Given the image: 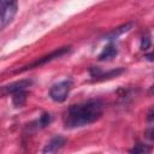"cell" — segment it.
Masks as SVG:
<instances>
[{"mask_svg": "<svg viewBox=\"0 0 154 154\" xmlns=\"http://www.w3.org/2000/svg\"><path fill=\"white\" fill-rule=\"evenodd\" d=\"M102 102L100 100H88L71 106L64 117L65 126L69 129L81 128L96 122L102 116Z\"/></svg>", "mask_w": 154, "mask_h": 154, "instance_id": "obj_1", "label": "cell"}, {"mask_svg": "<svg viewBox=\"0 0 154 154\" xmlns=\"http://www.w3.org/2000/svg\"><path fill=\"white\" fill-rule=\"evenodd\" d=\"M17 10V0H1V29H5L13 20Z\"/></svg>", "mask_w": 154, "mask_h": 154, "instance_id": "obj_2", "label": "cell"}, {"mask_svg": "<svg viewBox=\"0 0 154 154\" xmlns=\"http://www.w3.org/2000/svg\"><path fill=\"white\" fill-rule=\"evenodd\" d=\"M72 87V82L70 79L59 82L54 84L49 90V97L55 102H63L66 100Z\"/></svg>", "mask_w": 154, "mask_h": 154, "instance_id": "obj_3", "label": "cell"}, {"mask_svg": "<svg viewBox=\"0 0 154 154\" xmlns=\"http://www.w3.org/2000/svg\"><path fill=\"white\" fill-rule=\"evenodd\" d=\"M69 51H70V47H63V48H59V49H57V51L52 52L51 54L45 55V57H42V58L37 59L36 61L31 63L30 65L25 66L24 69H22V70H19V71H24V70H28V69H34V67L41 66V65H43V64H46V63H48V61H51V60H53V59H55V58H59V57L64 55V54H65V53H67Z\"/></svg>", "mask_w": 154, "mask_h": 154, "instance_id": "obj_4", "label": "cell"}, {"mask_svg": "<svg viewBox=\"0 0 154 154\" xmlns=\"http://www.w3.org/2000/svg\"><path fill=\"white\" fill-rule=\"evenodd\" d=\"M65 142H66L65 137H63V136H60V135L54 136V137L46 144V147L43 148L42 152H43V153H55V152H58L59 149H61V148L64 147Z\"/></svg>", "mask_w": 154, "mask_h": 154, "instance_id": "obj_5", "label": "cell"}, {"mask_svg": "<svg viewBox=\"0 0 154 154\" xmlns=\"http://www.w3.org/2000/svg\"><path fill=\"white\" fill-rule=\"evenodd\" d=\"M132 26H134V23H131V22H130V23H125V24L118 26L117 29H113V30L109 31L108 34H106V35H105V38H106V40H116V38H118L120 35L128 32Z\"/></svg>", "mask_w": 154, "mask_h": 154, "instance_id": "obj_6", "label": "cell"}, {"mask_svg": "<svg viewBox=\"0 0 154 154\" xmlns=\"http://www.w3.org/2000/svg\"><path fill=\"white\" fill-rule=\"evenodd\" d=\"M32 82L30 79H22V81H18V82H14V83H11L8 85H6L4 88L5 91L7 93H11V94H14L17 91H20V90H25Z\"/></svg>", "mask_w": 154, "mask_h": 154, "instance_id": "obj_7", "label": "cell"}, {"mask_svg": "<svg viewBox=\"0 0 154 154\" xmlns=\"http://www.w3.org/2000/svg\"><path fill=\"white\" fill-rule=\"evenodd\" d=\"M117 53H118V51H117V48L111 43V45H108V46H106L103 49H102V52L99 54V57H97V59L99 60H101V61H106V60H111V59H113L116 55H117Z\"/></svg>", "mask_w": 154, "mask_h": 154, "instance_id": "obj_8", "label": "cell"}, {"mask_svg": "<svg viewBox=\"0 0 154 154\" xmlns=\"http://www.w3.org/2000/svg\"><path fill=\"white\" fill-rule=\"evenodd\" d=\"M25 99H26V93L25 90H20V91H17L13 94V97H12V102L16 107H19L22 106L24 102H25Z\"/></svg>", "mask_w": 154, "mask_h": 154, "instance_id": "obj_9", "label": "cell"}, {"mask_svg": "<svg viewBox=\"0 0 154 154\" xmlns=\"http://www.w3.org/2000/svg\"><path fill=\"white\" fill-rule=\"evenodd\" d=\"M131 153H138V154H143V153H149L150 152V147H148L147 144L143 143H137L134 146V148L130 149Z\"/></svg>", "mask_w": 154, "mask_h": 154, "instance_id": "obj_10", "label": "cell"}, {"mask_svg": "<svg viewBox=\"0 0 154 154\" xmlns=\"http://www.w3.org/2000/svg\"><path fill=\"white\" fill-rule=\"evenodd\" d=\"M51 122H52V116H51L49 113H43V114L40 117V119H38V125H40L41 128H45V126L49 125Z\"/></svg>", "mask_w": 154, "mask_h": 154, "instance_id": "obj_11", "label": "cell"}, {"mask_svg": "<svg viewBox=\"0 0 154 154\" xmlns=\"http://www.w3.org/2000/svg\"><path fill=\"white\" fill-rule=\"evenodd\" d=\"M149 47H150V38H149V36L142 37V40H141V49L142 51H147Z\"/></svg>", "mask_w": 154, "mask_h": 154, "instance_id": "obj_12", "label": "cell"}, {"mask_svg": "<svg viewBox=\"0 0 154 154\" xmlns=\"http://www.w3.org/2000/svg\"><path fill=\"white\" fill-rule=\"evenodd\" d=\"M144 135H146V137H147L148 140L154 141V126H152V128L147 129V130H146V132H144Z\"/></svg>", "mask_w": 154, "mask_h": 154, "instance_id": "obj_13", "label": "cell"}, {"mask_svg": "<svg viewBox=\"0 0 154 154\" xmlns=\"http://www.w3.org/2000/svg\"><path fill=\"white\" fill-rule=\"evenodd\" d=\"M147 119L148 122H154V107L148 112V116H147Z\"/></svg>", "mask_w": 154, "mask_h": 154, "instance_id": "obj_14", "label": "cell"}, {"mask_svg": "<svg viewBox=\"0 0 154 154\" xmlns=\"http://www.w3.org/2000/svg\"><path fill=\"white\" fill-rule=\"evenodd\" d=\"M146 59H147V60H149V61H154V53L147 54V55H146Z\"/></svg>", "mask_w": 154, "mask_h": 154, "instance_id": "obj_15", "label": "cell"}, {"mask_svg": "<svg viewBox=\"0 0 154 154\" xmlns=\"http://www.w3.org/2000/svg\"><path fill=\"white\" fill-rule=\"evenodd\" d=\"M149 93H150V94H153V93H154V84L150 87V89H149Z\"/></svg>", "mask_w": 154, "mask_h": 154, "instance_id": "obj_16", "label": "cell"}]
</instances>
